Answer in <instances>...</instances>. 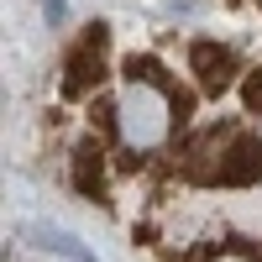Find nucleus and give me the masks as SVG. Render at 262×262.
I'll list each match as a JSON object with an SVG mask.
<instances>
[{"label": "nucleus", "instance_id": "obj_5", "mask_svg": "<svg viewBox=\"0 0 262 262\" xmlns=\"http://www.w3.org/2000/svg\"><path fill=\"white\" fill-rule=\"evenodd\" d=\"M27 236H32L37 247H48V252H63L69 262H100L90 247H79L74 236H69V231H58V226H27Z\"/></svg>", "mask_w": 262, "mask_h": 262}, {"label": "nucleus", "instance_id": "obj_9", "mask_svg": "<svg viewBox=\"0 0 262 262\" xmlns=\"http://www.w3.org/2000/svg\"><path fill=\"white\" fill-rule=\"evenodd\" d=\"M257 6H262V0H257Z\"/></svg>", "mask_w": 262, "mask_h": 262}, {"label": "nucleus", "instance_id": "obj_8", "mask_svg": "<svg viewBox=\"0 0 262 262\" xmlns=\"http://www.w3.org/2000/svg\"><path fill=\"white\" fill-rule=\"evenodd\" d=\"M210 262H257V257H252V252H236V247H226V252H215Z\"/></svg>", "mask_w": 262, "mask_h": 262}, {"label": "nucleus", "instance_id": "obj_4", "mask_svg": "<svg viewBox=\"0 0 262 262\" xmlns=\"http://www.w3.org/2000/svg\"><path fill=\"white\" fill-rule=\"evenodd\" d=\"M262 179V137H252V131H236V142L226 152V163H221V184L231 189H247Z\"/></svg>", "mask_w": 262, "mask_h": 262}, {"label": "nucleus", "instance_id": "obj_2", "mask_svg": "<svg viewBox=\"0 0 262 262\" xmlns=\"http://www.w3.org/2000/svg\"><path fill=\"white\" fill-rule=\"evenodd\" d=\"M105 48H111V32L95 21V27L69 48V58H63V95L79 100V95H95L105 84Z\"/></svg>", "mask_w": 262, "mask_h": 262}, {"label": "nucleus", "instance_id": "obj_7", "mask_svg": "<svg viewBox=\"0 0 262 262\" xmlns=\"http://www.w3.org/2000/svg\"><path fill=\"white\" fill-rule=\"evenodd\" d=\"M42 21H48V27L58 32L63 21H69V0H42Z\"/></svg>", "mask_w": 262, "mask_h": 262}, {"label": "nucleus", "instance_id": "obj_1", "mask_svg": "<svg viewBox=\"0 0 262 262\" xmlns=\"http://www.w3.org/2000/svg\"><path fill=\"white\" fill-rule=\"evenodd\" d=\"M179 95L168 90L158 74H147L131 63V74L121 79V90L111 100V131H116V147L126 152L131 163H147L168 152L173 131H179Z\"/></svg>", "mask_w": 262, "mask_h": 262}, {"label": "nucleus", "instance_id": "obj_3", "mask_svg": "<svg viewBox=\"0 0 262 262\" xmlns=\"http://www.w3.org/2000/svg\"><path fill=\"white\" fill-rule=\"evenodd\" d=\"M189 69H194V79H200V90L221 95V90L236 84V53L221 48V42H194L189 48Z\"/></svg>", "mask_w": 262, "mask_h": 262}, {"label": "nucleus", "instance_id": "obj_6", "mask_svg": "<svg viewBox=\"0 0 262 262\" xmlns=\"http://www.w3.org/2000/svg\"><path fill=\"white\" fill-rule=\"evenodd\" d=\"M74 184L84 194H100V184H105V152L100 147H79L74 152Z\"/></svg>", "mask_w": 262, "mask_h": 262}]
</instances>
